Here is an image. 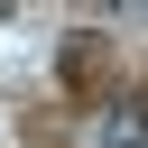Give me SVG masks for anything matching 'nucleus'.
I'll return each mask as SVG.
<instances>
[{"label": "nucleus", "mask_w": 148, "mask_h": 148, "mask_svg": "<svg viewBox=\"0 0 148 148\" xmlns=\"http://www.w3.org/2000/svg\"><path fill=\"white\" fill-rule=\"evenodd\" d=\"M92 148H148V102H139V92H120V102L92 120Z\"/></svg>", "instance_id": "obj_1"}]
</instances>
